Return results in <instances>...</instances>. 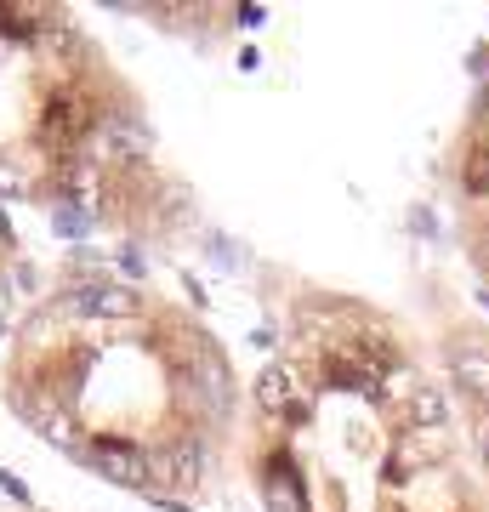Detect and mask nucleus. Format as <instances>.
Masks as SVG:
<instances>
[{
    "label": "nucleus",
    "instance_id": "f257e3e1",
    "mask_svg": "<svg viewBox=\"0 0 489 512\" xmlns=\"http://www.w3.org/2000/svg\"><path fill=\"white\" fill-rule=\"evenodd\" d=\"M0 404L69 461L188 512L234 404L222 348L194 319H160L131 279L52 291L0 348Z\"/></svg>",
    "mask_w": 489,
    "mask_h": 512
},
{
    "label": "nucleus",
    "instance_id": "f03ea898",
    "mask_svg": "<svg viewBox=\"0 0 489 512\" xmlns=\"http://www.w3.org/2000/svg\"><path fill=\"white\" fill-rule=\"evenodd\" d=\"M148 126L69 6L0 0V200L120 217Z\"/></svg>",
    "mask_w": 489,
    "mask_h": 512
},
{
    "label": "nucleus",
    "instance_id": "7ed1b4c3",
    "mask_svg": "<svg viewBox=\"0 0 489 512\" xmlns=\"http://www.w3.org/2000/svg\"><path fill=\"white\" fill-rule=\"evenodd\" d=\"M410 421H416V427H433V433L450 421V416H444V393H438L433 382H416V387H410Z\"/></svg>",
    "mask_w": 489,
    "mask_h": 512
},
{
    "label": "nucleus",
    "instance_id": "20e7f679",
    "mask_svg": "<svg viewBox=\"0 0 489 512\" xmlns=\"http://www.w3.org/2000/svg\"><path fill=\"white\" fill-rule=\"evenodd\" d=\"M461 177H467L472 194H489V137H484V143H472L467 165H461Z\"/></svg>",
    "mask_w": 489,
    "mask_h": 512
},
{
    "label": "nucleus",
    "instance_id": "39448f33",
    "mask_svg": "<svg viewBox=\"0 0 489 512\" xmlns=\"http://www.w3.org/2000/svg\"><path fill=\"white\" fill-rule=\"evenodd\" d=\"M6 313H12V245L0 234V342H6Z\"/></svg>",
    "mask_w": 489,
    "mask_h": 512
},
{
    "label": "nucleus",
    "instance_id": "423d86ee",
    "mask_svg": "<svg viewBox=\"0 0 489 512\" xmlns=\"http://www.w3.org/2000/svg\"><path fill=\"white\" fill-rule=\"evenodd\" d=\"M478 262H484V268H489V245H484V251H478Z\"/></svg>",
    "mask_w": 489,
    "mask_h": 512
}]
</instances>
